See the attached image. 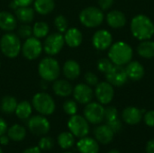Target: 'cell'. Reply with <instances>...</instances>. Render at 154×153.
Segmentation results:
<instances>
[{
    "mask_svg": "<svg viewBox=\"0 0 154 153\" xmlns=\"http://www.w3.org/2000/svg\"><path fill=\"white\" fill-rule=\"evenodd\" d=\"M130 29L133 36L139 41L151 40L154 35V23L143 14H137L132 19Z\"/></svg>",
    "mask_w": 154,
    "mask_h": 153,
    "instance_id": "obj_1",
    "label": "cell"
},
{
    "mask_svg": "<svg viewBox=\"0 0 154 153\" xmlns=\"http://www.w3.org/2000/svg\"><path fill=\"white\" fill-rule=\"evenodd\" d=\"M134 55L133 48L125 41H117L113 43L108 50V58L114 65L125 66L128 64Z\"/></svg>",
    "mask_w": 154,
    "mask_h": 153,
    "instance_id": "obj_2",
    "label": "cell"
},
{
    "mask_svg": "<svg viewBox=\"0 0 154 153\" xmlns=\"http://www.w3.org/2000/svg\"><path fill=\"white\" fill-rule=\"evenodd\" d=\"M0 50L5 57L9 59L16 58L22 50L20 37L12 32L4 34L0 40Z\"/></svg>",
    "mask_w": 154,
    "mask_h": 153,
    "instance_id": "obj_3",
    "label": "cell"
},
{
    "mask_svg": "<svg viewBox=\"0 0 154 153\" xmlns=\"http://www.w3.org/2000/svg\"><path fill=\"white\" fill-rule=\"evenodd\" d=\"M38 72L42 80L55 81L60 74V67L57 60L51 57L43 58L38 65Z\"/></svg>",
    "mask_w": 154,
    "mask_h": 153,
    "instance_id": "obj_4",
    "label": "cell"
},
{
    "mask_svg": "<svg viewBox=\"0 0 154 153\" xmlns=\"http://www.w3.org/2000/svg\"><path fill=\"white\" fill-rule=\"evenodd\" d=\"M80 23L88 28H96L102 24L105 19L103 10L97 6H88L79 14Z\"/></svg>",
    "mask_w": 154,
    "mask_h": 153,
    "instance_id": "obj_5",
    "label": "cell"
},
{
    "mask_svg": "<svg viewBox=\"0 0 154 153\" xmlns=\"http://www.w3.org/2000/svg\"><path fill=\"white\" fill-rule=\"evenodd\" d=\"M33 108L42 115H51L54 113L56 106L53 98L45 92H39L32 97Z\"/></svg>",
    "mask_w": 154,
    "mask_h": 153,
    "instance_id": "obj_6",
    "label": "cell"
},
{
    "mask_svg": "<svg viewBox=\"0 0 154 153\" xmlns=\"http://www.w3.org/2000/svg\"><path fill=\"white\" fill-rule=\"evenodd\" d=\"M65 45L64 36L60 32H53L45 37L43 43V50L50 56L59 54Z\"/></svg>",
    "mask_w": 154,
    "mask_h": 153,
    "instance_id": "obj_7",
    "label": "cell"
},
{
    "mask_svg": "<svg viewBox=\"0 0 154 153\" xmlns=\"http://www.w3.org/2000/svg\"><path fill=\"white\" fill-rule=\"evenodd\" d=\"M68 128L69 132L78 138H83L89 133V124L87 119L79 115H71L68 122Z\"/></svg>",
    "mask_w": 154,
    "mask_h": 153,
    "instance_id": "obj_8",
    "label": "cell"
},
{
    "mask_svg": "<svg viewBox=\"0 0 154 153\" xmlns=\"http://www.w3.org/2000/svg\"><path fill=\"white\" fill-rule=\"evenodd\" d=\"M43 50V45L40 39L36 37H29L25 40L23 44L22 45V53L23 57L29 60H34L42 54Z\"/></svg>",
    "mask_w": 154,
    "mask_h": 153,
    "instance_id": "obj_9",
    "label": "cell"
},
{
    "mask_svg": "<svg viewBox=\"0 0 154 153\" xmlns=\"http://www.w3.org/2000/svg\"><path fill=\"white\" fill-rule=\"evenodd\" d=\"M84 117L92 124H99L105 119V108L102 104L90 102L84 108Z\"/></svg>",
    "mask_w": 154,
    "mask_h": 153,
    "instance_id": "obj_10",
    "label": "cell"
},
{
    "mask_svg": "<svg viewBox=\"0 0 154 153\" xmlns=\"http://www.w3.org/2000/svg\"><path fill=\"white\" fill-rule=\"evenodd\" d=\"M28 128L30 132L36 136H44L51 129L49 120L42 115L32 116L28 121Z\"/></svg>",
    "mask_w": 154,
    "mask_h": 153,
    "instance_id": "obj_11",
    "label": "cell"
},
{
    "mask_svg": "<svg viewBox=\"0 0 154 153\" xmlns=\"http://www.w3.org/2000/svg\"><path fill=\"white\" fill-rule=\"evenodd\" d=\"M105 75L106 81L110 83L113 87H122L128 80L126 70L124 66L114 65L112 69Z\"/></svg>",
    "mask_w": 154,
    "mask_h": 153,
    "instance_id": "obj_12",
    "label": "cell"
},
{
    "mask_svg": "<svg viewBox=\"0 0 154 153\" xmlns=\"http://www.w3.org/2000/svg\"><path fill=\"white\" fill-rule=\"evenodd\" d=\"M95 96L97 101L102 105H108L115 96L114 87L107 81L99 82L95 88Z\"/></svg>",
    "mask_w": 154,
    "mask_h": 153,
    "instance_id": "obj_13",
    "label": "cell"
},
{
    "mask_svg": "<svg viewBox=\"0 0 154 153\" xmlns=\"http://www.w3.org/2000/svg\"><path fill=\"white\" fill-rule=\"evenodd\" d=\"M92 44L97 50H106L113 44L112 33L105 29L97 31L92 37Z\"/></svg>",
    "mask_w": 154,
    "mask_h": 153,
    "instance_id": "obj_14",
    "label": "cell"
},
{
    "mask_svg": "<svg viewBox=\"0 0 154 153\" xmlns=\"http://www.w3.org/2000/svg\"><path fill=\"white\" fill-rule=\"evenodd\" d=\"M72 94L75 101L82 105L90 103L94 96V92L91 87L84 83L78 84L75 87H73Z\"/></svg>",
    "mask_w": 154,
    "mask_h": 153,
    "instance_id": "obj_15",
    "label": "cell"
},
{
    "mask_svg": "<svg viewBox=\"0 0 154 153\" xmlns=\"http://www.w3.org/2000/svg\"><path fill=\"white\" fill-rule=\"evenodd\" d=\"M126 74L128 79L133 81H139L141 80L145 74V69L143 64L137 60H131L125 67Z\"/></svg>",
    "mask_w": 154,
    "mask_h": 153,
    "instance_id": "obj_16",
    "label": "cell"
},
{
    "mask_svg": "<svg viewBox=\"0 0 154 153\" xmlns=\"http://www.w3.org/2000/svg\"><path fill=\"white\" fill-rule=\"evenodd\" d=\"M107 24L113 29L123 28L127 22L125 14L119 10H112L110 11L106 17Z\"/></svg>",
    "mask_w": 154,
    "mask_h": 153,
    "instance_id": "obj_17",
    "label": "cell"
},
{
    "mask_svg": "<svg viewBox=\"0 0 154 153\" xmlns=\"http://www.w3.org/2000/svg\"><path fill=\"white\" fill-rule=\"evenodd\" d=\"M63 36L65 44L70 48H77L80 46L83 41V34L76 27L68 28Z\"/></svg>",
    "mask_w": 154,
    "mask_h": 153,
    "instance_id": "obj_18",
    "label": "cell"
},
{
    "mask_svg": "<svg viewBox=\"0 0 154 153\" xmlns=\"http://www.w3.org/2000/svg\"><path fill=\"white\" fill-rule=\"evenodd\" d=\"M122 118L126 124L130 125H135L142 121L143 113L142 110L135 106H128L123 110Z\"/></svg>",
    "mask_w": 154,
    "mask_h": 153,
    "instance_id": "obj_19",
    "label": "cell"
},
{
    "mask_svg": "<svg viewBox=\"0 0 154 153\" xmlns=\"http://www.w3.org/2000/svg\"><path fill=\"white\" fill-rule=\"evenodd\" d=\"M96 140L102 144H109L115 136V133L107 124H102L97 126L94 131Z\"/></svg>",
    "mask_w": 154,
    "mask_h": 153,
    "instance_id": "obj_20",
    "label": "cell"
},
{
    "mask_svg": "<svg viewBox=\"0 0 154 153\" xmlns=\"http://www.w3.org/2000/svg\"><path fill=\"white\" fill-rule=\"evenodd\" d=\"M77 148L79 153H98L99 151L98 142L88 136L80 138L77 142Z\"/></svg>",
    "mask_w": 154,
    "mask_h": 153,
    "instance_id": "obj_21",
    "label": "cell"
},
{
    "mask_svg": "<svg viewBox=\"0 0 154 153\" xmlns=\"http://www.w3.org/2000/svg\"><path fill=\"white\" fill-rule=\"evenodd\" d=\"M53 82L52 90L55 95L60 97H68L72 94L73 87L69 81L65 79H56Z\"/></svg>",
    "mask_w": 154,
    "mask_h": 153,
    "instance_id": "obj_22",
    "label": "cell"
},
{
    "mask_svg": "<svg viewBox=\"0 0 154 153\" xmlns=\"http://www.w3.org/2000/svg\"><path fill=\"white\" fill-rule=\"evenodd\" d=\"M17 26V19L13 14L2 11L0 12V29L10 32H13Z\"/></svg>",
    "mask_w": 154,
    "mask_h": 153,
    "instance_id": "obj_23",
    "label": "cell"
},
{
    "mask_svg": "<svg viewBox=\"0 0 154 153\" xmlns=\"http://www.w3.org/2000/svg\"><path fill=\"white\" fill-rule=\"evenodd\" d=\"M80 66L74 60H68L62 68V72L65 78L69 80L77 79L80 75Z\"/></svg>",
    "mask_w": 154,
    "mask_h": 153,
    "instance_id": "obj_24",
    "label": "cell"
},
{
    "mask_svg": "<svg viewBox=\"0 0 154 153\" xmlns=\"http://www.w3.org/2000/svg\"><path fill=\"white\" fill-rule=\"evenodd\" d=\"M16 19L22 23H30L34 19L35 11L30 6H20L14 11Z\"/></svg>",
    "mask_w": 154,
    "mask_h": 153,
    "instance_id": "obj_25",
    "label": "cell"
},
{
    "mask_svg": "<svg viewBox=\"0 0 154 153\" xmlns=\"http://www.w3.org/2000/svg\"><path fill=\"white\" fill-rule=\"evenodd\" d=\"M33 9L42 15H47L51 14L55 8L54 0H34Z\"/></svg>",
    "mask_w": 154,
    "mask_h": 153,
    "instance_id": "obj_26",
    "label": "cell"
},
{
    "mask_svg": "<svg viewBox=\"0 0 154 153\" xmlns=\"http://www.w3.org/2000/svg\"><path fill=\"white\" fill-rule=\"evenodd\" d=\"M137 53L143 59L154 58V41L151 40L141 41L137 46Z\"/></svg>",
    "mask_w": 154,
    "mask_h": 153,
    "instance_id": "obj_27",
    "label": "cell"
},
{
    "mask_svg": "<svg viewBox=\"0 0 154 153\" xmlns=\"http://www.w3.org/2000/svg\"><path fill=\"white\" fill-rule=\"evenodd\" d=\"M7 136L14 142H22L26 136V130L21 124H14L7 130Z\"/></svg>",
    "mask_w": 154,
    "mask_h": 153,
    "instance_id": "obj_28",
    "label": "cell"
},
{
    "mask_svg": "<svg viewBox=\"0 0 154 153\" xmlns=\"http://www.w3.org/2000/svg\"><path fill=\"white\" fill-rule=\"evenodd\" d=\"M17 101L16 99L12 96H5L2 98L0 103V108L1 111L6 115H11L14 113L16 106H17Z\"/></svg>",
    "mask_w": 154,
    "mask_h": 153,
    "instance_id": "obj_29",
    "label": "cell"
},
{
    "mask_svg": "<svg viewBox=\"0 0 154 153\" xmlns=\"http://www.w3.org/2000/svg\"><path fill=\"white\" fill-rule=\"evenodd\" d=\"M32 112V105L28 101H22L17 104L16 109L14 111L16 116L21 120H26L28 119Z\"/></svg>",
    "mask_w": 154,
    "mask_h": 153,
    "instance_id": "obj_30",
    "label": "cell"
},
{
    "mask_svg": "<svg viewBox=\"0 0 154 153\" xmlns=\"http://www.w3.org/2000/svg\"><path fill=\"white\" fill-rule=\"evenodd\" d=\"M57 142L62 150H69L75 143V136L70 132H63L58 136Z\"/></svg>",
    "mask_w": 154,
    "mask_h": 153,
    "instance_id": "obj_31",
    "label": "cell"
},
{
    "mask_svg": "<svg viewBox=\"0 0 154 153\" xmlns=\"http://www.w3.org/2000/svg\"><path fill=\"white\" fill-rule=\"evenodd\" d=\"M50 32V26L45 22H37L32 26V35L37 39L45 38Z\"/></svg>",
    "mask_w": 154,
    "mask_h": 153,
    "instance_id": "obj_32",
    "label": "cell"
},
{
    "mask_svg": "<svg viewBox=\"0 0 154 153\" xmlns=\"http://www.w3.org/2000/svg\"><path fill=\"white\" fill-rule=\"evenodd\" d=\"M54 25L59 32L63 33L67 31L69 23H68V20L62 14H59L54 19Z\"/></svg>",
    "mask_w": 154,
    "mask_h": 153,
    "instance_id": "obj_33",
    "label": "cell"
},
{
    "mask_svg": "<svg viewBox=\"0 0 154 153\" xmlns=\"http://www.w3.org/2000/svg\"><path fill=\"white\" fill-rule=\"evenodd\" d=\"M113 66L114 64L109 58H102L97 61V69L104 74L108 72Z\"/></svg>",
    "mask_w": 154,
    "mask_h": 153,
    "instance_id": "obj_34",
    "label": "cell"
},
{
    "mask_svg": "<svg viewBox=\"0 0 154 153\" xmlns=\"http://www.w3.org/2000/svg\"><path fill=\"white\" fill-rule=\"evenodd\" d=\"M20 39H28L32 35V27L29 23H23L18 29V34Z\"/></svg>",
    "mask_w": 154,
    "mask_h": 153,
    "instance_id": "obj_35",
    "label": "cell"
},
{
    "mask_svg": "<svg viewBox=\"0 0 154 153\" xmlns=\"http://www.w3.org/2000/svg\"><path fill=\"white\" fill-rule=\"evenodd\" d=\"M63 110L69 115H74L78 112V105L74 100H67L63 104Z\"/></svg>",
    "mask_w": 154,
    "mask_h": 153,
    "instance_id": "obj_36",
    "label": "cell"
},
{
    "mask_svg": "<svg viewBox=\"0 0 154 153\" xmlns=\"http://www.w3.org/2000/svg\"><path fill=\"white\" fill-rule=\"evenodd\" d=\"M54 147V141L52 138L48 136H43L39 142V148L41 151H50Z\"/></svg>",
    "mask_w": 154,
    "mask_h": 153,
    "instance_id": "obj_37",
    "label": "cell"
},
{
    "mask_svg": "<svg viewBox=\"0 0 154 153\" xmlns=\"http://www.w3.org/2000/svg\"><path fill=\"white\" fill-rule=\"evenodd\" d=\"M118 118V111L115 106H108L105 108V119L107 122L114 121Z\"/></svg>",
    "mask_w": 154,
    "mask_h": 153,
    "instance_id": "obj_38",
    "label": "cell"
},
{
    "mask_svg": "<svg viewBox=\"0 0 154 153\" xmlns=\"http://www.w3.org/2000/svg\"><path fill=\"white\" fill-rule=\"evenodd\" d=\"M84 78H85V82L86 84H88V86L90 87H96L98 83H99V79H98V77L91 72V71H88L85 74L84 76Z\"/></svg>",
    "mask_w": 154,
    "mask_h": 153,
    "instance_id": "obj_39",
    "label": "cell"
},
{
    "mask_svg": "<svg viewBox=\"0 0 154 153\" xmlns=\"http://www.w3.org/2000/svg\"><path fill=\"white\" fill-rule=\"evenodd\" d=\"M106 124L113 130V132L116 133H118V132H120L121 131V129H122V127H123V125H122V122L117 118V119H116V120H114V121H110V122H107L106 123Z\"/></svg>",
    "mask_w": 154,
    "mask_h": 153,
    "instance_id": "obj_40",
    "label": "cell"
},
{
    "mask_svg": "<svg viewBox=\"0 0 154 153\" xmlns=\"http://www.w3.org/2000/svg\"><path fill=\"white\" fill-rule=\"evenodd\" d=\"M143 120H144V123L146 125H148L150 127H154V110L145 112Z\"/></svg>",
    "mask_w": 154,
    "mask_h": 153,
    "instance_id": "obj_41",
    "label": "cell"
},
{
    "mask_svg": "<svg viewBox=\"0 0 154 153\" xmlns=\"http://www.w3.org/2000/svg\"><path fill=\"white\" fill-rule=\"evenodd\" d=\"M97 2H98L99 8L103 11H106L113 6L115 0H98Z\"/></svg>",
    "mask_w": 154,
    "mask_h": 153,
    "instance_id": "obj_42",
    "label": "cell"
},
{
    "mask_svg": "<svg viewBox=\"0 0 154 153\" xmlns=\"http://www.w3.org/2000/svg\"><path fill=\"white\" fill-rule=\"evenodd\" d=\"M34 0H13L12 2L17 6H30V5H32L33 3Z\"/></svg>",
    "mask_w": 154,
    "mask_h": 153,
    "instance_id": "obj_43",
    "label": "cell"
},
{
    "mask_svg": "<svg viewBox=\"0 0 154 153\" xmlns=\"http://www.w3.org/2000/svg\"><path fill=\"white\" fill-rule=\"evenodd\" d=\"M6 132H7V124L2 117H0V136L5 134Z\"/></svg>",
    "mask_w": 154,
    "mask_h": 153,
    "instance_id": "obj_44",
    "label": "cell"
},
{
    "mask_svg": "<svg viewBox=\"0 0 154 153\" xmlns=\"http://www.w3.org/2000/svg\"><path fill=\"white\" fill-rule=\"evenodd\" d=\"M145 151H146V153H154V139L147 142Z\"/></svg>",
    "mask_w": 154,
    "mask_h": 153,
    "instance_id": "obj_45",
    "label": "cell"
},
{
    "mask_svg": "<svg viewBox=\"0 0 154 153\" xmlns=\"http://www.w3.org/2000/svg\"><path fill=\"white\" fill-rule=\"evenodd\" d=\"M22 153H42V151H41V149L39 147L33 146V147H30V148L25 149Z\"/></svg>",
    "mask_w": 154,
    "mask_h": 153,
    "instance_id": "obj_46",
    "label": "cell"
},
{
    "mask_svg": "<svg viewBox=\"0 0 154 153\" xmlns=\"http://www.w3.org/2000/svg\"><path fill=\"white\" fill-rule=\"evenodd\" d=\"M9 137L7 135H1L0 136V144L1 145H7L9 143Z\"/></svg>",
    "mask_w": 154,
    "mask_h": 153,
    "instance_id": "obj_47",
    "label": "cell"
},
{
    "mask_svg": "<svg viewBox=\"0 0 154 153\" xmlns=\"http://www.w3.org/2000/svg\"><path fill=\"white\" fill-rule=\"evenodd\" d=\"M108 153H120L118 151H116V150H112V151H110Z\"/></svg>",
    "mask_w": 154,
    "mask_h": 153,
    "instance_id": "obj_48",
    "label": "cell"
},
{
    "mask_svg": "<svg viewBox=\"0 0 154 153\" xmlns=\"http://www.w3.org/2000/svg\"><path fill=\"white\" fill-rule=\"evenodd\" d=\"M0 153H3V150L1 149V147H0Z\"/></svg>",
    "mask_w": 154,
    "mask_h": 153,
    "instance_id": "obj_49",
    "label": "cell"
},
{
    "mask_svg": "<svg viewBox=\"0 0 154 153\" xmlns=\"http://www.w3.org/2000/svg\"><path fill=\"white\" fill-rule=\"evenodd\" d=\"M63 153H71V152H69V151H66V152H63Z\"/></svg>",
    "mask_w": 154,
    "mask_h": 153,
    "instance_id": "obj_50",
    "label": "cell"
},
{
    "mask_svg": "<svg viewBox=\"0 0 154 153\" xmlns=\"http://www.w3.org/2000/svg\"><path fill=\"white\" fill-rule=\"evenodd\" d=\"M0 66H1V61H0Z\"/></svg>",
    "mask_w": 154,
    "mask_h": 153,
    "instance_id": "obj_51",
    "label": "cell"
}]
</instances>
